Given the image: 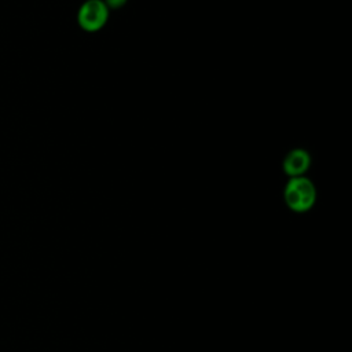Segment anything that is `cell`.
I'll return each instance as SVG.
<instances>
[{"mask_svg": "<svg viewBox=\"0 0 352 352\" xmlns=\"http://www.w3.org/2000/svg\"><path fill=\"white\" fill-rule=\"evenodd\" d=\"M286 205L294 212L309 210L316 201V190L312 182L305 176L290 177L285 187Z\"/></svg>", "mask_w": 352, "mask_h": 352, "instance_id": "6da1fadb", "label": "cell"}, {"mask_svg": "<svg viewBox=\"0 0 352 352\" xmlns=\"http://www.w3.org/2000/svg\"><path fill=\"white\" fill-rule=\"evenodd\" d=\"M109 18V8L103 0H87L78 10L77 21L82 30L98 32L100 30Z\"/></svg>", "mask_w": 352, "mask_h": 352, "instance_id": "7a4b0ae2", "label": "cell"}, {"mask_svg": "<svg viewBox=\"0 0 352 352\" xmlns=\"http://www.w3.org/2000/svg\"><path fill=\"white\" fill-rule=\"evenodd\" d=\"M311 165V157L308 151L302 148H294L287 153V155L283 160V172L290 177L304 176V173L308 170Z\"/></svg>", "mask_w": 352, "mask_h": 352, "instance_id": "3957f363", "label": "cell"}, {"mask_svg": "<svg viewBox=\"0 0 352 352\" xmlns=\"http://www.w3.org/2000/svg\"><path fill=\"white\" fill-rule=\"evenodd\" d=\"M103 3L109 10H117L121 8L126 3V0H103Z\"/></svg>", "mask_w": 352, "mask_h": 352, "instance_id": "277c9868", "label": "cell"}]
</instances>
